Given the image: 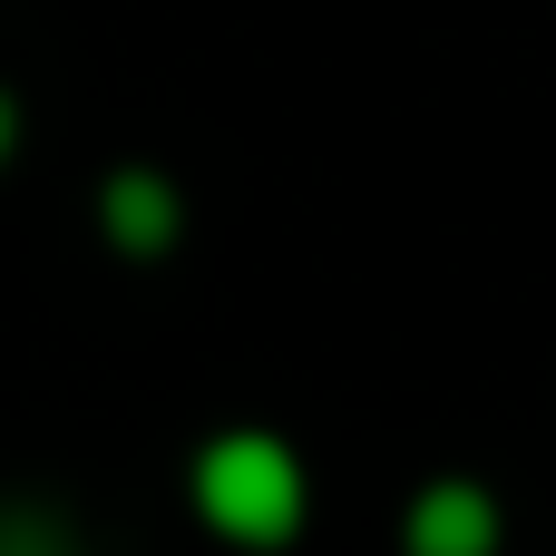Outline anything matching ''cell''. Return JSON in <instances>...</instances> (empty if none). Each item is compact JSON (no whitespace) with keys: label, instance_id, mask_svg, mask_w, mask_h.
<instances>
[{"label":"cell","instance_id":"cell-3","mask_svg":"<svg viewBox=\"0 0 556 556\" xmlns=\"http://www.w3.org/2000/svg\"><path fill=\"white\" fill-rule=\"evenodd\" d=\"M98 225L117 235V254H166L176 225H186V205H176V186L156 166H117L108 195H98Z\"/></svg>","mask_w":556,"mask_h":556},{"label":"cell","instance_id":"cell-4","mask_svg":"<svg viewBox=\"0 0 556 556\" xmlns=\"http://www.w3.org/2000/svg\"><path fill=\"white\" fill-rule=\"evenodd\" d=\"M0 556H88V547H78V528H68L59 508H39V498H0Z\"/></svg>","mask_w":556,"mask_h":556},{"label":"cell","instance_id":"cell-5","mask_svg":"<svg viewBox=\"0 0 556 556\" xmlns=\"http://www.w3.org/2000/svg\"><path fill=\"white\" fill-rule=\"evenodd\" d=\"M10 137H20V108H10V98H0V156H10Z\"/></svg>","mask_w":556,"mask_h":556},{"label":"cell","instance_id":"cell-2","mask_svg":"<svg viewBox=\"0 0 556 556\" xmlns=\"http://www.w3.org/2000/svg\"><path fill=\"white\" fill-rule=\"evenodd\" d=\"M401 547L410 556H498V498L479 479H430Z\"/></svg>","mask_w":556,"mask_h":556},{"label":"cell","instance_id":"cell-1","mask_svg":"<svg viewBox=\"0 0 556 556\" xmlns=\"http://www.w3.org/2000/svg\"><path fill=\"white\" fill-rule=\"evenodd\" d=\"M195 508H205V528L235 538V547H283V538L303 528V469H293L283 440L225 430V440L195 459Z\"/></svg>","mask_w":556,"mask_h":556}]
</instances>
